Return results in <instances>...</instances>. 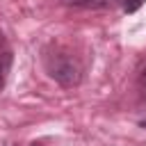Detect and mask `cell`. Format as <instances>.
Masks as SVG:
<instances>
[{"mask_svg": "<svg viewBox=\"0 0 146 146\" xmlns=\"http://www.w3.org/2000/svg\"><path fill=\"white\" fill-rule=\"evenodd\" d=\"M43 66L52 80H57L64 87H75L82 80V68L75 57H71L64 50H52L43 57Z\"/></svg>", "mask_w": 146, "mask_h": 146, "instance_id": "cell-1", "label": "cell"}, {"mask_svg": "<svg viewBox=\"0 0 146 146\" xmlns=\"http://www.w3.org/2000/svg\"><path fill=\"white\" fill-rule=\"evenodd\" d=\"M68 7H84V9H98V7H105L107 0H64Z\"/></svg>", "mask_w": 146, "mask_h": 146, "instance_id": "cell-2", "label": "cell"}, {"mask_svg": "<svg viewBox=\"0 0 146 146\" xmlns=\"http://www.w3.org/2000/svg\"><path fill=\"white\" fill-rule=\"evenodd\" d=\"M9 64H11V55L2 52L0 55V91L5 87V80H7V73H9Z\"/></svg>", "mask_w": 146, "mask_h": 146, "instance_id": "cell-3", "label": "cell"}, {"mask_svg": "<svg viewBox=\"0 0 146 146\" xmlns=\"http://www.w3.org/2000/svg\"><path fill=\"white\" fill-rule=\"evenodd\" d=\"M137 82H139V87L146 91V62H141L139 68H137Z\"/></svg>", "mask_w": 146, "mask_h": 146, "instance_id": "cell-4", "label": "cell"}, {"mask_svg": "<svg viewBox=\"0 0 146 146\" xmlns=\"http://www.w3.org/2000/svg\"><path fill=\"white\" fill-rule=\"evenodd\" d=\"M144 5V0H123V9L128 11V14H132V11H137L139 7Z\"/></svg>", "mask_w": 146, "mask_h": 146, "instance_id": "cell-5", "label": "cell"}, {"mask_svg": "<svg viewBox=\"0 0 146 146\" xmlns=\"http://www.w3.org/2000/svg\"><path fill=\"white\" fill-rule=\"evenodd\" d=\"M139 125H141V128H146V119H144V121H141V123H139Z\"/></svg>", "mask_w": 146, "mask_h": 146, "instance_id": "cell-6", "label": "cell"}, {"mask_svg": "<svg viewBox=\"0 0 146 146\" xmlns=\"http://www.w3.org/2000/svg\"><path fill=\"white\" fill-rule=\"evenodd\" d=\"M30 146H43V144H39V141H34V144H30Z\"/></svg>", "mask_w": 146, "mask_h": 146, "instance_id": "cell-7", "label": "cell"}, {"mask_svg": "<svg viewBox=\"0 0 146 146\" xmlns=\"http://www.w3.org/2000/svg\"><path fill=\"white\" fill-rule=\"evenodd\" d=\"M2 43H5V39H2V34H0V46H2Z\"/></svg>", "mask_w": 146, "mask_h": 146, "instance_id": "cell-8", "label": "cell"}]
</instances>
